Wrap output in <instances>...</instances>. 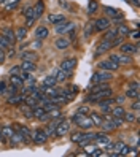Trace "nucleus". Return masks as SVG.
<instances>
[{
    "label": "nucleus",
    "mask_w": 140,
    "mask_h": 157,
    "mask_svg": "<svg viewBox=\"0 0 140 157\" xmlns=\"http://www.w3.org/2000/svg\"><path fill=\"white\" fill-rule=\"evenodd\" d=\"M72 122L75 125H78L81 130H91V128L94 127V122L91 121V117L88 114H78V113H75L73 117H72Z\"/></svg>",
    "instance_id": "f257e3e1"
},
{
    "label": "nucleus",
    "mask_w": 140,
    "mask_h": 157,
    "mask_svg": "<svg viewBox=\"0 0 140 157\" xmlns=\"http://www.w3.org/2000/svg\"><path fill=\"white\" fill-rule=\"evenodd\" d=\"M113 95V90L111 87H107V89H102V90H97V92H91V94L85 98L86 103H97V101L104 100L107 97H111Z\"/></svg>",
    "instance_id": "f03ea898"
},
{
    "label": "nucleus",
    "mask_w": 140,
    "mask_h": 157,
    "mask_svg": "<svg viewBox=\"0 0 140 157\" xmlns=\"http://www.w3.org/2000/svg\"><path fill=\"white\" fill-rule=\"evenodd\" d=\"M111 79H113V75H111V71L99 70V71H96L94 75L91 76V84H97V82H110Z\"/></svg>",
    "instance_id": "7ed1b4c3"
},
{
    "label": "nucleus",
    "mask_w": 140,
    "mask_h": 157,
    "mask_svg": "<svg viewBox=\"0 0 140 157\" xmlns=\"http://www.w3.org/2000/svg\"><path fill=\"white\" fill-rule=\"evenodd\" d=\"M108 59L113 60V62H116L118 65H129V63H132V57L127 56V54H123V52H119V54L111 52Z\"/></svg>",
    "instance_id": "20e7f679"
},
{
    "label": "nucleus",
    "mask_w": 140,
    "mask_h": 157,
    "mask_svg": "<svg viewBox=\"0 0 140 157\" xmlns=\"http://www.w3.org/2000/svg\"><path fill=\"white\" fill-rule=\"evenodd\" d=\"M46 140H48V136H46L45 130L43 128H37V130H34L30 133V141L34 144H45Z\"/></svg>",
    "instance_id": "39448f33"
},
{
    "label": "nucleus",
    "mask_w": 140,
    "mask_h": 157,
    "mask_svg": "<svg viewBox=\"0 0 140 157\" xmlns=\"http://www.w3.org/2000/svg\"><path fill=\"white\" fill-rule=\"evenodd\" d=\"M70 132V121H67V119H62V121L56 125L54 128V136H64V135H67Z\"/></svg>",
    "instance_id": "423d86ee"
},
{
    "label": "nucleus",
    "mask_w": 140,
    "mask_h": 157,
    "mask_svg": "<svg viewBox=\"0 0 140 157\" xmlns=\"http://www.w3.org/2000/svg\"><path fill=\"white\" fill-rule=\"evenodd\" d=\"M72 29H75V22H72V21H62V22H59L58 25H56V33L67 35Z\"/></svg>",
    "instance_id": "0eeeda50"
},
{
    "label": "nucleus",
    "mask_w": 140,
    "mask_h": 157,
    "mask_svg": "<svg viewBox=\"0 0 140 157\" xmlns=\"http://www.w3.org/2000/svg\"><path fill=\"white\" fill-rule=\"evenodd\" d=\"M97 67H99V70H107V71H116L118 68H119V65L116 62H113V60H110V59H107V60H100L99 63H97Z\"/></svg>",
    "instance_id": "6e6552de"
},
{
    "label": "nucleus",
    "mask_w": 140,
    "mask_h": 157,
    "mask_svg": "<svg viewBox=\"0 0 140 157\" xmlns=\"http://www.w3.org/2000/svg\"><path fill=\"white\" fill-rule=\"evenodd\" d=\"M110 25H111V22H110L108 17H99V19L94 21V30L96 32H104V30L110 29Z\"/></svg>",
    "instance_id": "1a4fd4ad"
},
{
    "label": "nucleus",
    "mask_w": 140,
    "mask_h": 157,
    "mask_svg": "<svg viewBox=\"0 0 140 157\" xmlns=\"http://www.w3.org/2000/svg\"><path fill=\"white\" fill-rule=\"evenodd\" d=\"M119 51L123 54H127V56H130V54H135L138 51V43L137 44H132V43H121L119 46Z\"/></svg>",
    "instance_id": "9d476101"
},
{
    "label": "nucleus",
    "mask_w": 140,
    "mask_h": 157,
    "mask_svg": "<svg viewBox=\"0 0 140 157\" xmlns=\"http://www.w3.org/2000/svg\"><path fill=\"white\" fill-rule=\"evenodd\" d=\"M111 48H113V44H111V41L110 40H105L104 38V41H100L99 43V46H97V51L94 52V56L96 57H99L100 54H104V52H108Z\"/></svg>",
    "instance_id": "9b49d317"
},
{
    "label": "nucleus",
    "mask_w": 140,
    "mask_h": 157,
    "mask_svg": "<svg viewBox=\"0 0 140 157\" xmlns=\"http://www.w3.org/2000/svg\"><path fill=\"white\" fill-rule=\"evenodd\" d=\"M77 59L75 57H70V59H65L62 63H61V68L64 70V71H69V73H72L73 70H75V67H77Z\"/></svg>",
    "instance_id": "f8f14e48"
},
{
    "label": "nucleus",
    "mask_w": 140,
    "mask_h": 157,
    "mask_svg": "<svg viewBox=\"0 0 140 157\" xmlns=\"http://www.w3.org/2000/svg\"><path fill=\"white\" fill-rule=\"evenodd\" d=\"M126 97L127 98H134V100L138 98V82L137 81H134L132 84L129 86V89L126 90Z\"/></svg>",
    "instance_id": "ddd939ff"
},
{
    "label": "nucleus",
    "mask_w": 140,
    "mask_h": 157,
    "mask_svg": "<svg viewBox=\"0 0 140 157\" xmlns=\"http://www.w3.org/2000/svg\"><path fill=\"white\" fill-rule=\"evenodd\" d=\"M54 46L58 49H67L70 46V40L67 38V36H59V38L54 41Z\"/></svg>",
    "instance_id": "4468645a"
},
{
    "label": "nucleus",
    "mask_w": 140,
    "mask_h": 157,
    "mask_svg": "<svg viewBox=\"0 0 140 157\" xmlns=\"http://www.w3.org/2000/svg\"><path fill=\"white\" fill-rule=\"evenodd\" d=\"M24 98H26V94H16V95L6 97V101H8V105H19L24 101Z\"/></svg>",
    "instance_id": "2eb2a0df"
},
{
    "label": "nucleus",
    "mask_w": 140,
    "mask_h": 157,
    "mask_svg": "<svg viewBox=\"0 0 140 157\" xmlns=\"http://www.w3.org/2000/svg\"><path fill=\"white\" fill-rule=\"evenodd\" d=\"M2 35L5 36V38L10 41L11 44L13 43H16V35H14V30L13 29H10V27H3L2 29Z\"/></svg>",
    "instance_id": "dca6fc26"
},
{
    "label": "nucleus",
    "mask_w": 140,
    "mask_h": 157,
    "mask_svg": "<svg viewBox=\"0 0 140 157\" xmlns=\"http://www.w3.org/2000/svg\"><path fill=\"white\" fill-rule=\"evenodd\" d=\"M48 35H50V30L46 29L45 25L37 27V30H35V38H37V40H45Z\"/></svg>",
    "instance_id": "f3484780"
},
{
    "label": "nucleus",
    "mask_w": 140,
    "mask_h": 157,
    "mask_svg": "<svg viewBox=\"0 0 140 157\" xmlns=\"http://www.w3.org/2000/svg\"><path fill=\"white\" fill-rule=\"evenodd\" d=\"M43 11H45V3H43V0H38L34 6V17L38 19V17L43 14Z\"/></svg>",
    "instance_id": "a211bd4d"
},
{
    "label": "nucleus",
    "mask_w": 140,
    "mask_h": 157,
    "mask_svg": "<svg viewBox=\"0 0 140 157\" xmlns=\"http://www.w3.org/2000/svg\"><path fill=\"white\" fill-rule=\"evenodd\" d=\"M14 125H16V128H14L16 132H19L24 138H29V140H30V133H32V132H30L29 127H26V125H22V124H14Z\"/></svg>",
    "instance_id": "6ab92c4d"
},
{
    "label": "nucleus",
    "mask_w": 140,
    "mask_h": 157,
    "mask_svg": "<svg viewBox=\"0 0 140 157\" xmlns=\"http://www.w3.org/2000/svg\"><path fill=\"white\" fill-rule=\"evenodd\" d=\"M54 76H56V81H58V82H64L67 78H70V76H72V73H69V71H64L62 68H59L58 71L54 73Z\"/></svg>",
    "instance_id": "aec40b11"
},
{
    "label": "nucleus",
    "mask_w": 140,
    "mask_h": 157,
    "mask_svg": "<svg viewBox=\"0 0 140 157\" xmlns=\"http://www.w3.org/2000/svg\"><path fill=\"white\" fill-rule=\"evenodd\" d=\"M115 29H116V33H118V36H124V38H126V35H129V32H130V29H129V27H127L124 22L118 24V25L115 27Z\"/></svg>",
    "instance_id": "412c9836"
},
{
    "label": "nucleus",
    "mask_w": 140,
    "mask_h": 157,
    "mask_svg": "<svg viewBox=\"0 0 140 157\" xmlns=\"http://www.w3.org/2000/svg\"><path fill=\"white\" fill-rule=\"evenodd\" d=\"M21 59L22 60H32V62H35L37 59H38V54H37L35 51H24V52H21Z\"/></svg>",
    "instance_id": "4be33fe9"
},
{
    "label": "nucleus",
    "mask_w": 140,
    "mask_h": 157,
    "mask_svg": "<svg viewBox=\"0 0 140 157\" xmlns=\"http://www.w3.org/2000/svg\"><path fill=\"white\" fill-rule=\"evenodd\" d=\"M27 27L24 25V27H18L16 29V32H14V35H16V40H19V41H22V40H26L27 38Z\"/></svg>",
    "instance_id": "5701e85b"
},
{
    "label": "nucleus",
    "mask_w": 140,
    "mask_h": 157,
    "mask_svg": "<svg viewBox=\"0 0 140 157\" xmlns=\"http://www.w3.org/2000/svg\"><path fill=\"white\" fill-rule=\"evenodd\" d=\"M21 68H22V71H35L37 70V65L32 62V60H22L21 62Z\"/></svg>",
    "instance_id": "b1692460"
},
{
    "label": "nucleus",
    "mask_w": 140,
    "mask_h": 157,
    "mask_svg": "<svg viewBox=\"0 0 140 157\" xmlns=\"http://www.w3.org/2000/svg\"><path fill=\"white\" fill-rule=\"evenodd\" d=\"M89 117H91V121L94 122V127H99L102 124V121H104V116H100L96 111H89Z\"/></svg>",
    "instance_id": "393cba45"
},
{
    "label": "nucleus",
    "mask_w": 140,
    "mask_h": 157,
    "mask_svg": "<svg viewBox=\"0 0 140 157\" xmlns=\"http://www.w3.org/2000/svg\"><path fill=\"white\" fill-rule=\"evenodd\" d=\"M56 84H58V81H56V76H54V75L45 76V79H43V82H42V86H45V87H53V86H56Z\"/></svg>",
    "instance_id": "a878e982"
},
{
    "label": "nucleus",
    "mask_w": 140,
    "mask_h": 157,
    "mask_svg": "<svg viewBox=\"0 0 140 157\" xmlns=\"http://www.w3.org/2000/svg\"><path fill=\"white\" fill-rule=\"evenodd\" d=\"M110 113H111V116H115V117H123L124 113H126V109L121 106V105H118V106H111Z\"/></svg>",
    "instance_id": "bb28decb"
},
{
    "label": "nucleus",
    "mask_w": 140,
    "mask_h": 157,
    "mask_svg": "<svg viewBox=\"0 0 140 157\" xmlns=\"http://www.w3.org/2000/svg\"><path fill=\"white\" fill-rule=\"evenodd\" d=\"M65 21V16L64 14H50L48 16V22L50 24H54V25H58L59 22Z\"/></svg>",
    "instance_id": "cd10ccee"
},
{
    "label": "nucleus",
    "mask_w": 140,
    "mask_h": 157,
    "mask_svg": "<svg viewBox=\"0 0 140 157\" xmlns=\"http://www.w3.org/2000/svg\"><path fill=\"white\" fill-rule=\"evenodd\" d=\"M10 84H13V86H16V87H22L24 86V81L21 79V76L19 75H10Z\"/></svg>",
    "instance_id": "c85d7f7f"
},
{
    "label": "nucleus",
    "mask_w": 140,
    "mask_h": 157,
    "mask_svg": "<svg viewBox=\"0 0 140 157\" xmlns=\"http://www.w3.org/2000/svg\"><path fill=\"white\" fill-rule=\"evenodd\" d=\"M32 113H34V117H35V119H40L42 116L46 114L43 105H40V103H38V106H34V108H32Z\"/></svg>",
    "instance_id": "c756f323"
},
{
    "label": "nucleus",
    "mask_w": 140,
    "mask_h": 157,
    "mask_svg": "<svg viewBox=\"0 0 140 157\" xmlns=\"http://www.w3.org/2000/svg\"><path fill=\"white\" fill-rule=\"evenodd\" d=\"M19 76L24 82H27V84H35V78L30 75V71H21Z\"/></svg>",
    "instance_id": "7c9ffc66"
},
{
    "label": "nucleus",
    "mask_w": 140,
    "mask_h": 157,
    "mask_svg": "<svg viewBox=\"0 0 140 157\" xmlns=\"http://www.w3.org/2000/svg\"><path fill=\"white\" fill-rule=\"evenodd\" d=\"M21 111H22V114H24V117H27V119H32L34 117V113H32V106H29V105H21Z\"/></svg>",
    "instance_id": "2f4dec72"
},
{
    "label": "nucleus",
    "mask_w": 140,
    "mask_h": 157,
    "mask_svg": "<svg viewBox=\"0 0 140 157\" xmlns=\"http://www.w3.org/2000/svg\"><path fill=\"white\" fill-rule=\"evenodd\" d=\"M92 32H94V22H86L85 32H83V36H85V38H89V36L92 35Z\"/></svg>",
    "instance_id": "473e14b6"
},
{
    "label": "nucleus",
    "mask_w": 140,
    "mask_h": 157,
    "mask_svg": "<svg viewBox=\"0 0 140 157\" xmlns=\"http://www.w3.org/2000/svg\"><path fill=\"white\" fill-rule=\"evenodd\" d=\"M0 130H2L3 138H10V136L14 133V127H11V125H5V127L0 128Z\"/></svg>",
    "instance_id": "72a5a7b5"
},
{
    "label": "nucleus",
    "mask_w": 140,
    "mask_h": 157,
    "mask_svg": "<svg viewBox=\"0 0 140 157\" xmlns=\"http://www.w3.org/2000/svg\"><path fill=\"white\" fill-rule=\"evenodd\" d=\"M104 11H105L108 16H111V17H116V16L121 14L118 8H113V6H104Z\"/></svg>",
    "instance_id": "f704fd0d"
},
{
    "label": "nucleus",
    "mask_w": 140,
    "mask_h": 157,
    "mask_svg": "<svg viewBox=\"0 0 140 157\" xmlns=\"http://www.w3.org/2000/svg\"><path fill=\"white\" fill-rule=\"evenodd\" d=\"M97 10H99V3L96 2V0H89V3H88V13L89 14H94V13H97Z\"/></svg>",
    "instance_id": "c9c22d12"
},
{
    "label": "nucleus",
    "mask_w": 140,
    "mask_h": 157,
    "mask_svg": "<svg viewBox=\"0 0 140 157\" xmlns=\"http://www.w3.org/2000/svg\"><path fill=\"white\" fill-rule=\"evenodd\" d=\"M116 36H118L116 29H107V33H105L104 38H105V40H110V41H113V38H116Z\"/></svg>",
    "instance_id": "e433bc0d"
},
{
    "label": "nucleus",
    "mask_w": 140,
    "mask_h": 157,
    "mask_svg": "<svg viewBox=\"0 0 140 157\" xmlns=\"http://www.w3.org/2000/svg\"><path fill=\"white\" fill-rule=\"evenodd\" d=\"M21 2V0H5V5H6V10L8 11H11V10H14V8H16V5L18 3H19Z\"/></svg>",
    "instance_id": "4c0bfd02"
},
{
    "label": "nucleus",
    "mask_w": 140,
    "mask_h": 157,
    "mask_svg": "<svg viewBox=\"0 0 140 157\" xmlns=\"http://www.w3.org/2000/svg\"><path fill=\"white\" fill-rule=\"evenodd\" d=\"M16 94H19V87L10 84V86H8V89H6V94H5V95L10 97V95H16Z\"/></svg>",
    "instance_id": "58836bf2"
},
{
    "label": "nucleus",
    "mask_w": 140,
    "mask_h": 157,
    "mask_svg": "<svg viewBox=\"0 0 140 157\" xmlns=\"http://www.w3.org/2000/svg\"><path fill=\"white\" fill-rule=\"evenodd\" d=\"M123 119H124V122H135L137 121V114L135 113H124Z\"/></svg>",
    "instance_id": "ea45409f"
},
{
    "label": "nucleus",
    "mask_w": 140,
    "mask_h": 157,
    "mask_svg": "<svg viewBox=\"0 0 140 157\" xmlns=\"http://www.w3.org/2000/svg\"><path fill=\"white\" fill-rule=\"evenodd\" d=\"M0 48H2V49H8V48H11V43L10 41H8L6 38H5V36L3 35H0Z\"/></svg>",
    "instance_id": "a19ab883"
},
{
    "label": "nucleus",
    "mask_w": 140,
    "mask_h": 157,
    "mask_svg": "<svg viewBox=\"0 0 140 157\" xmlns=\"http://www.w3.org/2000/svg\"><path fill=\"white\" fill-rule=\"evenodd\" d=\"M22 14L26 17H34V6H24L22 8Z\"/></svg>",
    "instance_id": "79ce46f5"
},
{
    "label": "nucleus",
    "mask_w": 140,
    "mask_h": 157,
    "mask_svg": "<svg viewBox=\"0 0 140 157\" xmlns=\"http://www.w3.org/2000/svg\"><path fill=\"white\" fill-rule=\"evenodd\" d=\"M130 151H132V147H130V146H127V144H124L123 147H121V149H119V152H118V155H127Z\"/></svg>",
    "instance_id": "37998d69"
},
{
    "label": "nucleus",
    "mask_w": 140,
    "mask_h": 157,
    "mask_svg": "<svg viewBox=\"0 0 140 157\" xmlns=\"http://www.w3.org/2000/svg\"><path fill=\"white\" fill-rule=\"evenodd\" d=\"M89 111H91V109H89L88 105H83V106H80V108L77 109L78 114H89Z\"/></svg>",
    "instance_id": "c03bdc74"
},
{
    "label": "nucleus",
    "mask_w": 140,
    "mask_h": 157,
    "mask_svg": "<svg viewBox=\"0 0 140 157\" xmlns=\"http://www.w3.org/2000/svg\"><path fill=\"white\" fill-rule=\"evenodd\" d=\"M21 71H22L21 65H16V67H11L10 68V75H21Z\"/></svg>",
    "instance_id": "a18cd8bd"
},
{
    "label": "nucleus",
    "mask_w": 140,
    "mask_h": 157,
    "mask_svg": "<svg viewBox=\"0 0 140 157\" xmlns=\"http://www.w3.org/2000/svg\"><path fill=\"white\" fill-rule=\"evenodd\" d=\"M6 89H8V86H6V81H0V95H5L6 94Z\"/></svg>",
    "instance_id": "49530a36"
},
{
    "label": "nucleus",
    "mask_w": 140,
    "mask_h": 157,
    "mask_svg": "<svg viewBox=\"0 0 140 157\" xmlns=\"http://www.w3.org/2000/svg\"><path fill=\"white\" fill-rule=\"evenodd\" d=\"M130 108L134 109V113L135 114H138V109H140V103H138V98L134 101V103H130Z\"/></svg>",
    "instance_id": "de8ad7c7"
},
{
    "label": "nucleus",
    "mask_w": 140,
    "mask_h": 157,
    "mask_svg": "<svg viewBox=\"0 0 140 157\" xmlns=\"http://www.w3.org/2000/svg\"><path fill=\"white\" fill-rule=\"evenodd\" d=\"M129 35H130V38L138 40V30H137V29H135V30H132V32H129Z\"/></svg>",
    "instance_id": "09e8293b"
},
{
    "label": "nucleus",
    "mask_w": 140,
    "mask_h": 157,
    "mask_svg": "<svg viewBox=\"0 0 140 157\" xmlns=\"http://www.w3.org/2000/svg\"><path fill=\"white\" fill-rule=\"evenodd\" d=\"M5 59H6V56H5V49L0 48V63H3V62H5Z\"/></svg>",
    "instance_id": "8fccbe9b"
},
{
    "label": "nucleus",
    "mask_w": 140,
    "mask_h": 157,
    "mask_svg": "<svg viewBox=\"0 0 140 157\" xmlns=\"http://www.w3.org/2000/svg\"><path fill=\"white\" fill-rule=\"evenodd\" d=\"M124 100H126V97H123V95H121V97H118L115 101H116L118 105H123V103H124Z\"/></svg>",
    "instance_id": "3c124183"
},
{
    "label": "nucleus",
    "mask_w": 140,
    "mask_h": 157,
    "mask_svg": "<svg viewBox=\"0 0 140 157\" xmlns=\"http://www.w3.org/2000/svg\"><path fill=\"white\" fill-rule=\"evenodd\" d=\"M34 48H37V49L42 48V40H37V41L34 43Z\"/></svg>",
    "instance_id": "603ef678"
},
{
    "label": "nucleus",
    "mask_w": 140,
    "mask_h": 157,
    "mask_svg": "<svg viewBox=\"0 0 140 157\" xmlns=\"http://www.w3.org/2000/svg\"><path fill=\"white\" fill-rule=\"evenodd\" d=\"M14 54H16V51L11 48V51H10V54H8V56H10V57H14Z\"/></svg>",
    "instance_id": "864d4df0"
},
{
    "label": "nucleus",
    "mask_w": 140,
    "mask_h": 157,
    "mask_svg": "<svg viewBox=\"0 0 140 157\" xmlns=\"http://www.w3.org/2000/svg\"><path fill=\"white\" fill-rule=\"evenodd\" d=\"M6 140V138H3V135H2V130H0V143H2V141H5Z\"/></svg>",
    "instance_id": "5fc2aeb1"
},
{
    "label": "nucleus",
    "mask_w": 140,
    "mask_h": 157,
    "mask_svg": "<svg viewBox=\"0 0 140 157\" xmlns=\"http://www.w3.org/2000/svg\"><path fill=\"white\" fill-rule=\"evenodd\" d=\"M3 2H5V0H0V3H3Z\"/></svg>",
    "instance_id": "6e6d98bb"
}]
</instances>
